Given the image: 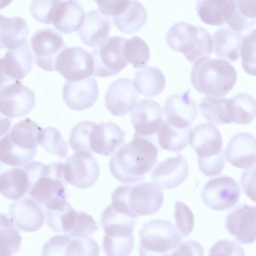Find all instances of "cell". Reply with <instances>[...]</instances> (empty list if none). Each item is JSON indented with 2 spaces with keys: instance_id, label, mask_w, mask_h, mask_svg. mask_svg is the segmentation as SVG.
<instances>
[{
  "instance_id": "obj_10",
  "label": "cell",
  "mask_w": 256,
  "mask_h": 256,
  "mask_svg": "<svg viewBox=\"0 0 256 256\" xmlns=\"http://www.w3.org/2000/svg\"><path fill=\"white\" fill-rule=\"evenodd\" d=\"M30 45L34 63L40 69L48 72L56 70V60L66 48L62 36L50 28L36 31L30 38Z\"/></svg>"
},
{
  "instance_id": "obj_4",
  "label": "cell",
  "mask_w": 256,
  "mask_h": 256,
  "mask_svg": "<svg viewBox=\"0 0 256 256\" xmlns=\"http://www.w3.org/2000/svg\"><path fill=\"white\" fill-rule=\"evenodd\" d=\"M40 128L30 118L14 124L0 140V161L13 166H20L32 161L37 152Z\"/></svg>"
},
{
  "instance_id": "obj_3",
  "label": "cell",
  "mask_w": 256,
  "mask_h": 256,
  "mask_svg": "<svg viewBox=\"0 0 256 256\" xmlns=\"http://www.w3.org/2000/svg\"><path fill=\"white\" fill-rule=\"evenodd\" d=\"M237 79L235 68L228 61L210 57L194 64L190 81L194 88L207 96L220 97L229 93Z\"/></svg>"
},
{
  "instance_id": "obj_46",
  "label": "cell",
  "mask_w": 256,
  "mask_h": 256,
  "mask_svg": "<svg viewBox=\"0 0 256 256\" xmlns=\"http://www.w3.org/2000/svg\"><path fill=\"white\" fill-rule=\"evenodd\" d=\"M174 216L176 226L183 237L189 235L193 230L194 215L190 208L181 201L174 203Z\"/></svg>"
},
{
  "instance_id": "obj_23",
  "label": "cell",
  "mask_w": 256,
  "mask_h": 256,
  "mask_svg": "<svg viewBox=\"0 0 256 256\" xmlns=\"http://www.w3.org/2000/svg\"><path fill=\"white\" fill-rule=\"evenodd\" d=\"M162 111L166 121L181 128L190 127L198 114L196 104L190 96V90L169 96L164 102Z\"/></svg>"
},
{
  "instance_id": "obj_36",
  "label": "cell",
  "mask_w": 256,
  "mask_h": 256,
  "mask_svg": "<svg viewBox=\"0 0 256 256\" xmlns=\"http://www.w3.org/2000/svg\"><path fill=\"white\" fill-rule=\"evenodd\" d=\"M202 116L216 125L228 124L231 122L229 113V99L206 96L198 105Z\"/></svg>"
},
{
  "instance_id": "obj_39",
  "label": "cell",
  "mask_w": 256,
  "mask_h": 256,
  "mask_svg": "<svg viewBox=\"0 0 256 256\" xmlns=\"http://www.w3.org/2000/svg\"><path fill=\"white\" fill-rule=\"evenodd\" d=\"M44 211L46 223L55 232L68 233L74 224L76 211L67 201L62 206Z\"/></svg>"
},
{
  "instance_id": "obj_25",
  "label": "cell",
  "mask_w": 256,
  "mask_h": 256,
  "mask_svg": "<svg viewBox=\"0 0 256 256\" xmlns=\"http://www.w3.org/2000/svg\"><path fill=\"white\" fill-rule=\"evenodd\" d=\"M189 167L181 154L160 162L150 173L154 183L164 189H172L180 185L186 178Z\"/></svg>"
},
{
  "instance_id": "obj_43",
  "label": "cell",
  "mask_w": 256,
  "mask_h": 256,
  "mask_svg": "<svg viewBox=\"0 0 256 256\" xmlns=\"http://www.w3.org/2000/svg\"><path fill=\"white\" fill-rule=\"evenodd\" d=\"M242 65L244 72L256 75V29L250 31L242 39L240 48Z\"/></svg>"
},
{
  "instance_id": "obj_5",
  "label": "cell",
  "mask_w": 256,
  "mask_h": 256,
  "mask_svg": "<svg viewBox=\"0 0 256 256\" xmlns=\"http://www.w3.org/2000/svg\"><path fill=\"white\" fill-rule=\"evenodd\" d=\"M170 49L182 53L191 63L210 57L212 52V37L204 28L185 22L174 24L166 34Z\"/></svg>"
},
{
  "instance_id": "obj_27",
  "label": "cell",
  "mask_w": 256,
  "mask_h": 256,
  "mask_svg": "<svg viewBox=\"0 0 256 256\" xmlns=\"http://www.w3.org/2000/svg\"><path fill=\"white\" fill-rule=\"evenodd\" d=\"M111 26L112 21L110 17L96 9L85 15L78 34L84 44L96 48L108 39Z\"/></svg>"
},
{
  "instance_id": "obj_47",
  "label": "cell",
  "mask_w": 256,
  "mask_h": 256,
  "mask_svg": "<svg viewBox=\"0 0 256 256\" xmlns=\"http://www.w3.org/2000/svg\"><path fill=\"white\" fill-rule=\"evenodd\" d=\"M98 229L97 222L84 211H76L74 224L66 234L76 237L90 236Z\"/></svg>"
},
{
  "instance_id": "obj_16",
  "label": "cell",
  "mask_w": 256,
  "mask_h": 256,
  "mask_svg": "<svg viewBox=\"0 0 256 256\" xmlns=\"http://www.w3.org/2000/svg\"><path fill=\"white\" fill-rule=\"evenodd\" d=\"M162 114L160 105L154 100L144 99L136 102L130 112L135 133L150 138L162 123Z\"/></svg>"
},
{
  "instance_id": "obj_12",
  "label": "cell",
  "mask_w": 256,
  "mask_h": 256,
  "mask_svg": "<svg viewBox=\"0 0 256 256\" xmlns=\"http://www.w3.org/2000/svg\"><path fill=\"white\" fill-rule=\"evenodd\" d=\"M240 195V189L232 177L222 176L208 181L202 189L201 197L209 208L218 211L233 207Z\"/></svg>"
},
{
  "instance_id": "obj_30",
  "label": "cell",
  "mask_w": 256,
  "mask_h": 256,
  "mask_svg": "<svg viewBox=\"0 0 256 256\" xmlns=\"http://www.w3.org/2000/svg\"><path fill=\"white\" fill-rule=\"evenodd\" d=\"M243 35L230 27L218 28L212 37V50L217 57L230 62L236 61L240 56Z\"/></svg>"
},
{
  "instance_id": "obj_38",
  "label": "cell",
  "mask_w": 256,
  "mask_h": 256,
  "mask_svg": "<svg viewBox=\"0 0 256 256\" xmlns=\"http://www.w3.org/2000/svg\"><path fill=\"white\" fill-rule=\"evenodd\" d=\"M22 237L12 218L0 212V256H10L21 246Z\"/></svg>"
},
{
  "instance_id": "obj_56",
  "label": "cell",
  "mask_w": 256,
  "mask_h": 256,
  "mask_svg": "<svg viewBox=\"0 0 256 256\" xmlns=\"http://www.w3.org/2000/svg\"><path fill=\"white\" fill-rule=\"evenodd\" d=\"M92 1H94V2L96 1V0H92Z\"/></svg>"
},
{
  "instance_id": "obj_54",
  "label": "cell",
  "mask_w": 256,
  "mask_h": 256,
  "mask_svg": "<svg viewBox=\"0 0 256 256\" xmlns=\"http://www.w3.org/2000/svg\"><path fill=\"white\" fill-rule=\"evenodd\" d=\"M11 83L9 79L4 75L2 68L0 58V90L1 89L8 84Z\"/></svg>"
},
{
  "instance_id": "obj_15",
  "label": "cell",
  "mask_w": 256,
  "mask_h": 256,
  "mask_svg": "<svg viewBox=\"0 0 256 256\" xmlns=\"http://www.w3.org/2000/svg\"><path fill=\"white\" fill-rule=\"evenodd\" d=\"M100 248L91 236L76 237L59 234L50 238L44 244L42 255H98Z\"/></svg>"
},
{
  "instance_id": "obj_34",
  "label": "cell",
  "mask_w": 256,
  "mask_h": 256,
  "mask_svg": "<svg viewBox=\"0 0 256 256\" xmlns=\"http://www.w3.org/2000/svg\"><path fill=\"white\" fill-rule=\"evenodd\" d=\"M147 19L146 9L136 0H130L127 7L119 15L113 17L117 29L126 34L140 31L146 24Z\"/></svg>"
},
{
  "instance_id": "obj_53",
  "label": "cell",
  "mask_w": 256,
  "mask_h": 256,
  "mask_svg": "<svg viewBox=\"0 0 256 256\" xmlns=\"http://www.w3.org/2000/svg\"><path fill=\"white\" fill-rule=\"evenodd\" d=\"M12 119L0 112V140L10 131Z\"/></svg>"
},
{
  "instance_id": "obj_26",
  "label": "cell",
  "mask_w": 256,
  "mask_h": 256,
  "mask_svg": "<svg viewBox=\"0 0 256 256\" xmlns=\"http://www.w3.org/2000/svg\"><path fill=\"white\" fill-rule=\"evenodd\" d=\"M224 156L236 167L248 169L256 161V138L252 134L240 132L234 135L228 141Z\"/></svg>"
},
{
  "instance_id": "obj_7",
  "label": "cell",
  "mask_w": 256,
  "mask_h": 256,
  "mask_svg": "<svg viewBox=\"0 0 256 256\" xmlns=\"http://www.w3.org/2000/svg\"><path fill=\"white\" fill-rule=\"evenodd\" d=\"M62 167V162L42 163L28 190V194L45 209L56 208L66 201Z\"/></svg>"
},
{
  "instance_id": "obj_14",
  "label": "cell",
  "mask_w": 256,
  "mask_h": 256,
  "mask_svg": "<svg viewBox=\"0 0 256 256\" xmlns=\"http://www.w3.org/2000/svg\"><path fill=\"white\" fill-rule=\"evenodd\" d=\"M55 70L69 81H76L92 75V56L80 47L66 48L58 56Z\"/></svg>"
},
{
  "instance_id": "obj_50",
  "label": "cell",
  "mask_w": 256,
  "mask_h": 256,
  "mask_svg": "<svg viewBox=\"0 0 256 256\" xmlns=\"http://www.w3.org/2000/svg\"><path fill=\"white\" fill-rule=\"evenodd\" d=\"M130 0H96L99 11L107 16L115 17L128 6Z\"/></svg>"
},
{
  "instance_id": "obj_55",
  "label": "cell",
  "mask_w": 256,
  "mask_h": 256,
  "mask_svg": "<svg viewBox=\"0 0 256 256\" xmlns=\"http://www.w3.org/2000/svg\"><path fill=\"white\" fill-rule=\"evenodd\" d=\"M12 0H0V10H2L8 6Z\"/></svg>"
},
{
  "instance_id": "obj_28",
  "label": "cell",
  "mask_w": 256,
  "mask_h": 256,
  "mask_svg": "<svg viewBox=\"0 0 256 256\" xmlns=\"http://www.w3.org/2000/svg\"><path fill=\"white\" fill-rule=\"evenodd\" d=\"M34 62L28 44L26 42L18 49L8 50L0 58L3 72L12 82L21 81L32 70Z\"/></svg>"
},
{
  "instance_id": "obj_20",
  "label": "cell",
  "mask_w": 256,
  "mask_h": 256,
  "mask_svg": "<svg viewBox=\"0 0 256 256\" xmlns=\"http://www.w3.org/2000/svg\"><path fill=\"white\" fill-rule=\"evenodd\" d=\"M124 136L125 132L112 121L95 123L90 134L88 152L110 156L124 143Z\"/></svg>"
},
{
  "instance_id": "obj_8",
  "label": "cell",
  "mask_w": 256,
  "mask_h": 256,
  "mask_svg": "<svg viewBox=\"0 0 256 256\" xmlns=\"http://www.w3.org/2000/svg\"><path fill=\"white\" fill-rule=\"evenodd\" d=\"M181 236L170 221L154 219L139 231L140 255H170L181 241Z\"/></svg>"
},
{
  "instance_id": "obj_49",
  "label": "cell",
  "mask_w": 256,
  "mask_h": 256,
  "mask_svg": "<svg viewBox=\"0 0 256 256\" xmlns=\"http://www.w3.org/2000/svg\"><path fill=\"white\" fill-rule=\"evenodd\" d=\"M243 247L237 242L228 239L220 240L210 248L209 255H244Z\"/></svg>"
},
{
  "instance_id": "obj_42",
  "label": "cell",
  "mask_w": 256,
  "mask_h": 256,
  "mask_svg": "<svg viewBox=\"0 0 256 256\" xmlns=\"http://www.w3.org/2000/svg\"><path fill=\"white\" fill-rule=\"evenodd\" d=\"M228 0H198L196 10L201 21L212 26L225 24L224 14Z\"/></svg>"
},
{
  "instance_id": "obj_17",
  "label": "cell",
  "mask_w": 256,
  "mask_h": 256,
  "mask_svg": "<svg viewBox=\"0 0 256 256\" xmlns=\"http://www.w3.org/2000/svg\"><path fill=\"white\" fill-rule=\"evenodd\" d=\"M256 209L255 206L240 204L226 217V230L242 243H251L256 240Z\"/></svg>"
},
{
  "instance_id": "obj_2",
  "label": "cell",
  "mask_w": 256,
  "mask_h": 256,
  "mask_svg": "<svg viewBox=\"0 0 256 256\" xmlns=\"http://www.w3.org/2000/svg\"><path fill=\"white\" fill-rule=\"evenodd\" d=\"M112 200L118 210L136 219L157 212L162 205L164 194L154 183H126L114 190Z\"/></svg>"
},
{
  "instance_id": "obj_11",
  "label": "cell",
  "mask_w": 256,
  "mask_h": 256,
  "mask_svg": "<svg viewBox=\"0 0 256 256\" xmlns=\"http://www.w3.org/2000/svg\"><path fill=\"white\" fill-rule=\"evenodd\" d=\"M100 171L96 160L88 152L75 151L63 163L64 180L78 188L92 186L98 179Z\"/></svg>"
},
{
  "instance_id": "obj_44",
  "label": "cell",
  "mask_w": 256,
  "mask_h": 256,
  "mask_svg": "<svg viewBox=\"0 0 256 256\" xmlns=\"http://www.w3.org/2000/svg\"><path fill=\"white\" fill-rule=\"evenodd\" d=\"M96 122L84 120L76 124L70 134L69 145L75 151L88 152L90 132Z\"/></svg>"
},
{
  "instance_id": "obj_32",
  "label": "cell",
  "mask_w": 256,
  "mask_h": 256,
  "mask_svg": "<svg viewBox=\"0 0 256 256\" xmlns=\"http://www.w3.org/2000/svg\"><path fill=\"white\" fill-rule=\"evenodd\" d=\"M28 34V26L23 18L0 14V49L20 48L26 42Z\"/></svg>"
},
{
  "instance_id": "obj_45",
  "label": "cell",
  "mask_w": 256,
  "mask_h": 256,
  "mask_svg": "<svg viewBox=\"0 0 256 256\" xmlns=\"http://www.w3.org/2000/svg\"><path fill=\"white\" fill-rule=\"evenodd\" d=\"M62 0H32L30 5L32 16L37 21L50 25L54 13Z\"/></svg>"
},
{
  "instance_id": "obj_29",
  "label": "cell",
  "mask_w": 256,
  "mask_h": 256,
  "mask_svg": "<svg viewBox=\"0 0 256 256\" xmlns=\"http://www.w3.org/2000/svg\"><path fill=\"white\" fill-rule=\"evenodd\" d=\"M224 21L237 32L252 27L256 23V0H228Z\"/></svg>"
},
{
  "instance_id": "obj_18",
  "label": "cell",
  "mask_w": 256,
  "mask_h": 256,
  "mask_svg": "<svg viewBox=\"0 0 256 256\" xmlns=\"http://www.w3.org/2000/svg\"><path fill=\"white\" fill-rule=\"evenodd\" d=\"M30 164L13 166L0 161V193L16 200L28 194L32 184Z\"/></svg>"
},
{
  "instance_id": "obj_6",
  "label": "cell",
  "mask_w": 256,
  "mask_h": 256,
  "mask_svg": "<svg viewBox=\"0 0 256 256\" xmlns=\"http://www.w3.org/2000/svg\"><path fill=\"white\" fill-rule=\"evenodd\" d=\"M100 222L104 232L103 247L106 254H129L134 245L135 219L119 211L111 204L103 210Z\"/></svg>"
},
{
  "instance_id": "obj_35",
  "label": "cell",
  "mask_w": 256,
  "mask_h": 256,
  "mask_svg": "<svg viewBox=\"0 0 256 256\" xmlns=\"http://www.w3.org/2000/svg\"><path fill=\"white\" fill-rule=\"evenodd\" d=\"M190 127L181 128L165 120L158 131V141L163 149L178 152L186 148L188 144Z\"/></svg>"
},
{
  "instance_id": "obj_9",
  "label": "cell",
  "mask_w": 256,
  "mask_h": 256,
  "mask_svg": "<svg viewBox=\"0 0 256 256\" xmlns=\"http://www.w3.org/2000/svg\"><path fill=\"white\" fill-rule=\"evenodd\" d=\"M126 40L122 36L111 37L92 51L90 54L94 61L92 75L101 78L114 76L128 64L123 54Z\"/></svg>"
},
{
  "instance_id": "obj_24",
  "label": "cell",
  "mask_w": 256,
  "mask_h": 256,
  "mask_svg": "<svg viewBox=\"0 0 256 256\" xmlns=\"http://www.w3.org/2000/svg\"><path fill=\"white\" fill-rule=\"evenodd\" d=\"M188 139L198 158L210 157L224 151L220 132L212 123H202L195 126L191 129Z\"/></svg>"
},
{
  "instance_id": "obj_1",
  "label": "cell",
  "mask_w": 256,
  "mask_h": 256,
  "mask_svg": "<svg viewBox=\"0 0 256 256\" xmlns=\"http://www.w3.org/2000/svg\"><path fill=\"white\" fill-rule=\"evenodd\" d=\"M158 150L150 138L134 133L132 140L118 149L110 161L113 176L124 183L143 180L157 161Z\"/></svg>"
},
{
  "instance_id": "obj_19",
  "label": "cell",
  "mask_w": 256,
  "mask_h": 256,
  "mask_svg": "<svg viewBox=\"0 0 256 256\" xmlns=\"http://www.w3.org/2000/svg\"><path fill=\"white\" fill-rule=\"evenodd\" d=\"M8 210L16 227L25 232L38 231L46 220L44 209L29 197L22 196L14 200L10 204Z\"/></svg>"
},
{
  "instance_id": "obj_33",
  "label": "cell",
  "mask_w": 256,
  "mask_h": 256,
  "mask_svg": "<svg viewBox=\"0 0 256 256\" xmlns=\"http://www.w3.org/2000/svg\"><path fill=\"white\" fill-rule=\"evenodd\" d=\"M133 84L138 93L152 97L164 91L166 82L164 74L159 68L146 66L136 72Z\"/></svg>"
},
{
  "instance_id": "obj_37",
  "label": "cell",
  "mask_w": 256,
  "mask_h": 256,
  "mask_svg": "<svg viewBox=\"0 0 256 256\" xmlns=\"http://www.w3.org/2000/svg\"><path fill=\"white\" fill-rule=\"evenodd\" d=\"M256 100L250 94L240 93L229 99V113L231 122L246 125L254 120L256 111Z\"/></svg>"
},
{
  "instance_id": "obj_48",
  "label": "cell",
  "mask_w": 256,
  "mask_h": 256,
  "mask_svg": "<svg viewBox=\"0 0 256 256\" xmlns=\"http://www.w3.org/2000/svg\"><path fill=\"white\" fill-rule=\"evenodd\" d=\"M200 171L207 176H214L220 173L224 169L226 160L224 151L206 158H198Z\"/></svg>"
},
{
  "instance_id": "obj_31",
  "label": "cell",
  "mask_w": 256,
  "mask_h": 256,
  "mask_svg": "<svg viewBox=\"0 0 256 256\" xmlns=\"http://www.w3.org/2000/svg\"><path fill=\"white\" fill-rule=\"evenodd\" d=\"M85 15L81 5L76 1H62L54 13L52 24L62 33H72L80 29Z\"/></svg>"
},
{
  "instance_id": "obj_41",
  "label": "cell",
  "mask_w": 256,
  "mask_h": 256,
  "mask_svg": "<svg viewBox=\"0 0 256 256\" xmlns=\"http://www.w3.org/2000/svg\"><path fill=\"white\" fill-rule=\"evenodd\" d=\"M123 54L126 61L135 69L144 67L150 59L148 45L137 36L126 40L123 47Z\"/></svg>"
},
{
  "instance_id": "obj_13",
  "label": "cell",
  "mask_w": 256,
  "mask_h": 256,
  "mask_svg": "<svg viewBox=\"0 0 256 256\" xmlns=\"http://www.w3.org/2000/svg\"><path fill=\"white\" fill-rule=\"evenodd\" d=\"M36 104L33 91L16 80L4 86L0 90V112L10 118L22 117L28 114Z\"/></svg>"
},
{
  "instance_id": "obj_52",
  "label": "cell",
  "mask_w": 256,
  "mask_h": 256,
  "mask_svg": "<svg viewBox=\"0 0 256 256\" xmlns=\"http://www.w3.org/2000/svg\"><path fill=\"white\" fill-rule=\"evenodd\" d=\"M256 166L243 172L240 178V184L246 194L254 201L256 198Z\"/></svg>"
},
{
  "instance_id": "obj_21",
  "label": "cell",
  "mask_w": 256,
  "mask_h": 256,
  "mask_svg": "<svg viewBox=\"0 0 256 256\" xmlns=\"http://www.w3.org/2000/svg\"><path fill=\"white\" fill-rule=\"evenodd\" d=\"M138 97L132 81L120 78L108 86L104 95V104L112 114L123 116L132 109Z\"/></svg>"
},
{
  "instance_id": "obj_51",
  "label": "cell",
  "mask_w": 256,
  "mask_h": 256,
  "mask_svg": "<svg viewBox=\"0 0 256 256\" xmlns=\"http://www.w3.org/2000/svg\"><path fill=\"white\" fill-rule=\"evenodd\" d=\"M202 246L196 240H189L180 242L171 252L170 255H204Z\"/></svg>"
},
{
  "instance_id": "obj_40",
  "label": "cell",
  "mask_w": 256,
  "mask_h": 256,
  "mask_svg": "<svg viewBox=\"0 0 256 256\" xmlns=\"http://www.w3.org/2000/svg\"><path fill=\"white\" fill-rule=\"evenodd\" d=\"M37 140L38 144L47 152L62 158L67 157L68 144L57 128L52 126L41 127Z\"/></svg>"
},
{
  "instance_id": "obj_22",
  "label": "cell",
  "mask_w": 256,
  "mask_h": 256,
  "mask_svg": "<svg viewBox=\"0 0 256 256\" xmlns=\"http://www.w3.org/2000/svg\"><path fill=\"white\" fill-rule=\"evenodd\" d=\"M99 90L96 78L90 77L76 81H66L62 96L66 106L76 111L84 110L96 101Z\"/></svg>"
}]
</instances>
